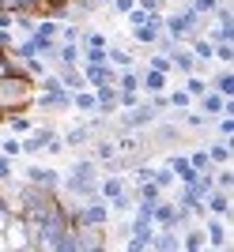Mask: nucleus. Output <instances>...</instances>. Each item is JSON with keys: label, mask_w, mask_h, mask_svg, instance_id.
<instances>
[{"label": "nucleus", "mask_w": 234, "mask_h": 252, "mask_svg": "<svg viewBox=\"0 0 234 252\" xmlns=\"http://www.w3.org/2000/svg\"><path fill=\"white\" fill-rule=\"evenodd\" d=\"M34 94H38L34 75H27V72H8V75H0V117L27 113V109L34 105Z\"/></svg>", "instance_id": "nucleus-1"}, {"label": "nucleus", "mask_w": 234, "mask_h": 252, "mask_svg": "<svg viewBox=\"0 0 234 252\" xmlns=\"http://www.w3.org/2000/svg\"><path fill=\"white\" fill-rule=\"evenodd\" d=\"M61 185L76 200H98V162L95 158L72 162V169H68V177H61Z\"/></svg>", "instance_id": "nucleus-2"}, {"label": "nucleus", "mask_w": 234, "mask_h": 252, "mask_svg": "<svg viewBox=\"0 0 234 252\" xmlns=\"http://www.w3.org/2000/svg\"><path fill=\"white\" fill-rule=\"evenodd\" d=\"M155 121H159V109H155L151 102H136L132 109H125V113H121V121H117V125L128 128V132H140V128H151Z\"/></svg>", "instance_id": "nucleus-3"}, {"label": "nucleus", "mask_w": 234, "mask_h": 252, "mask_svg": "<svg viewBox=\"0 0 234 252\" xmlns=\"http://www.w3.org/2000/svg\"><path fill=\"white\" fill-rule=\"evenodd\" d=\"M204 241L212 245V249H231V226L219 215H208L204 219Z\"/></svg>", "instance_id": "nucleus-4"}, {"label": "nucleus", "mask_w": 234, "mask_h": 252, "mask_svg": "<svg viewBox=\"0 0 234 252\" xmlns=\"http://www.w3.org/2000/svg\"><path fill=\"white\" fill-rule=\"evenodd\" d=\"M34 105H42V109H49V113H57V109H64V105H72V91H68V87H49V91L38 87Z\"/></svg>", "instance_id": "nucleus-5"}, {"label": "nucleus", "mask_w": 234, "mask_h": 252, "mask_svg": "<svg viewBox=\"0 0 234 252\" xmlns=\"http://www.w3.org/2000/svg\"><path fill=\"white\" fill-rule=\"evenodd\" d=\"M196 102H200V113H208V117L234 113V102H231L227 94H219V91H212V87H208V91H204V94L196 98Z\"/></svg>", "instance_id": "nucleus-6"}, {"label": "nucleus", "mask_w": 234, "mask_h": 252, "mask_svg": "<svg viewBox=\"0 0 234 252\" xmlns=\"http://www.w3.org/2000/svg\"><path fill=\"white\" fill-rule=\"evenodd\" d=\"M151 226H159V230H178V203L159 200L151 207Z\"/></svg>", "instance_id": "nucleus-7"}, {"label": "nucleus", "mask_w": 234, "mask_h": 252, "mask_svg": "<svg viewBox=\"0 0 234 252\" xmlns=\"http://www.w3.org/2000/svg\"><path fill=\"white\" fill-rule=\"evenodd\" d=\"M83 79L87 87H102V83H114L117 79V68L110 61H98V64H83Z\"/></svg>", "instance_id": "nucleus-8"}, {"label": "nucleus", "mask_w": 234, "mask_h": 252, "mask_svg": "<svg viewBox=\"0 0 234 252\" xmlns=\"http://www.w3.org/2000/svg\"><path fill=\"white\" fill-rule=\"evenodd\" d=\"M95 91V109L102 117H114L117 113V83H102V87H91Z\"/></svg>", "instance_id": "nucleus-9"}, {"label": "nucleus", "mask_w": 234, "mask_h": 252, "mask_svg": "<svg viewBox=\"0 0 234 252\" xmlns=\"http://www.w3.org/2000/svg\"><path fill=\"white\" fill-rule=\"evenodd\" d=\"M204 207H208V215H219V219H231V192H223V189H219V192H208V196H204Z\"/></svg>", "instance_id": "nucleus-10"}, {"label": "nucleus", "mask_w": 234, "mask_h": 252, "mask_svg": "<svg viewBox=\"0 0 234 252\" xmlns=\"http://www.w3.org/2000/svg\"><path fill=\"white\" fill-rule=\"evenodd\" d=\"M91 139H95V125H76V128H68V132L61 136V143L76 151V147H87Z\"/></svg>", "instance_id": "nucleus-11"}, {"label": "nucleus", "mask_w": 234, "mask_h": 252, "mask_svg": "<svg viewBox=\"0 0 234 252\" xmlns=\"http://www.w3.org/2000/svg\"><path fill=\"white\" fill-rule=\"evenodd\" d=\"M27 181L45 185V189H61V173L53 166H27Z\"/></svg>", "instance_id": "nucleus-12"}, {"label": "nucleus", "mask_w": 234, "mask_h": 252, "mask_svg": "<svg viewBox=\"0 0 234 252\" xmlns=\"http://www.w3.org/2000/svg\"><path fill=\"white\" fill-rule=\"evenodd\" d=\"M166 57H170V68H174V72H185V75L196 72V64H200L196 57H193V49H181V45H174Z\"/></svg>", "instance_id": "nucleus-13"}, {"label": "nucleus", "mask_w": 234, "mask_h": 252, "mask_svg": "<svg viewBox=\"0 0 234 252\" xmlns=\"http://www.w3.org/2000/svg\"><path fill=\"white\" fill-rule=\"evenodd\" d=\"M57 132L49 125H42V128H34V136L31 139H23V155H38V151H45V143L53 139Z\"/></svg>", "instance_id": "nucleus-14"}, {"label": "nucleus", "mask_w": 234, "mask_h": 252, "mask_svg": "<svg viewBox=\"0 0 234 252\" xmlns=\"http://www.w3.org/2000/svg\"><path fill=\"white\" fill-rule=\"evenodd\" d=\"M57 79H61L68 91H79V87H87L83 68H79V64H61V68H57Z\"/></svg>", "instance_id": "nucleus-15"}, {"label": "nucleus", "mask_w": 234, "mask_h": 252, "mask_svg": "<svg viewBox=\"0 0 234 252\" xmlns=\"http://www.w3.org/2000/svg\"><path fill=\"white\" fill-rule=\"evenodd\" d=\"M125 177L121 173H106V177H98V200H114L117 192H125Z\"/></svg>", "instance_id": "nucleus-16"}, {"label": "nucleus", "mask_w": 234, "mask_h": 252, "mask_svg": "<svg viewBox=\"0 0 234 252\" xmlns=\"http://www.w3.org/2000/svg\"><path fill=\"white\" fill-rule=\"evenodd\" d=\"M155 147H178L181 143V128L178 125H159L155 121V139H151Z\"/></svg>", "instance_id": "nucleus-17"}, {"label": "nucleus", "mask_w": 234, "mask_h": 252, "mask_svg": "<svg viewBox=\"0 0 234 252\" xmlns=\"http://www.w3.org/2000/svg\"><path fill=\"white\" fill-rule=\"evenodd\" d=\"M166 166L174 169V177H178L181 185H185V181H193V177H196V169L189 166V155H170V158H166Z\"/></svg>", "instance_id": "nucleus-18"}, {"label": "nucleus", "mask_w": 234, "mask_h": 252, "mask_svg": "<svg viewBox=\"0 0 234 252\" xmlns=\"http://www.w3.org/2000/svg\"><path fill=\"white\" fill-rule=\"evenodd\" d=\"M140 87H144L148 94H159V91H166V72H155V68L140 72Z\"/></svg>", "instance_id": "nucleus-19"}, {"label": "nucleus", "mask_w": 234, "mask_h": 252, "mask_svg": "<svg viewBox=\"0 0 234 252\" xmlns=\"http://www.w3.org/2000/svg\"><path fill=\"white\" fill-rule=\"evenodd\" d=\"M132 196H136V200H144V203H159V200H162V189L148 177V181H136V192H132Z\"/></svg>", "instance_id": "nucleus-20"}, {"label": "nucleus", "mask_w": 234, "mask_h": 252, "mask_svg": "<svg viewBox=\"0 0 234 252\" xmlns=\"http://www.w3.org/2000/svg\"><path fill=\"white\" fill-rule=\"evenodd\" d=\"M79 53H83L79 42H61L53 49V57H57V64H79Z\"/></svg>", "instance_id": "nucleus-21"}, {"label": "nucleus", "mask_w": 234, "mask_h": 252, "mask_svg": "<svg viewBox=\"0 0 234 252\" xmlns=\"http://www.w3.org/2000/svg\"><path fill=\"white\" fill-rule=\"evenodd\" d=\"M151 245H155L159 252H178V249H181V237H178L174 230H162V233H155V237H151Z\"/></svg>", "instance_id": "nucleus-22"}, {"label": "nucleus", "mask_w": 234, "mask_h": 252, "mask_svg": "<svg viewBox=\"0 0 234 252\" xmlns=\"http://www.w3.org/2000/svg\"><path fill=\"white\" fill-rule=\"evenodd\" d=\"M72 105L79 109V113H95V91H91V87L72 91Z\"/></svg>", "instance_id": "nucleus-23"}, {"label": "nucleus", "mask_w": 234, "mask_h": 252, "mask_svg": "<svg viewBox=\"0 0 234 252\" xmlns=\"http://www.w3.org/2000/svg\"><path fill=\"white\" fill-rule=\"evenodd\" d=\"M212 91H219V94H227V98L234 94V72H231V64H227L223 72H215V79H212Z\"/></svg>", "instance_id": "nucleus-24"}, {"label": "nucleus", "mask_w": 234, "mask_h": 252, "mask_svg": "<svg viewBox=\"0 0 234 252\" xmlns=\"http://www.w3.org/2000/svg\"><path fill=\"white\" fill-rule=\"evenodd\" d=\"M114 83H117V91H140V72L132 68V64H128L125 72H117Z\"/></svg>", "instance_id": "nucleus-25"}, {"label": "nucleus", "mask_w": 234, "mask_h": 252, "mask_svg": "<svg viewBox=\"0 0 234 252\" xmlns=\"http://www.w3.org/2000/svg\"><path fill=\"white\" fill-rule=\"evenodd\" d=\"M110 203V211H117V215H128V211H132V203H136V196H132V192H117L114 200H106Z\"/></svg>", "instance_id": "nucleus-26"}, {"label": "nucleus", "mask_w": 234, "mask_h": 252, "mask_svg": "<svg viewBox=\"0 0 234 252\" xmlns=\"http://www.w3.org/2000/svg\"><path fill=\"white\" fill-rule=\"evenodd\" d=\"M181 249H185V252H204V249H208V241H204V230H189L185 237H181Z\"/></svg>", "instance_id": "nucleus-27"}, {"label": "nucleus", "mask_w": 234, "mask_h": 252, "mask_svg": "<svg viewBox=\"0 0 234 252\" xmlns=\"http://www.w3.org/2000/svg\"><path fill=\"white\" fill-rule=\"evenodd\" d=\"M151 181H155V185H159V189H162V192L170 189V185H178V177H174V169H170V166H166V162H162V166H159V169H151Z\"/></svg>", "instance_id": "nucleus-28"}, {"label": "nucleus", "mask_w": 234, "mask_h": 252, "mask_svg": "<svg viewBox=\"0 0 234 252\" xmlns=\"http://www.w3.org/2000/svg\"><path fill=\"white\" fill-rule=\"evenodd\" d=\"M106 61L114 64V68H128V64H132V53L117 49V45H106Z\"/></svg>", "instance_id": "nucleus-29"}, {"label": "nucleus", "mask_w": 234, "mask_h": 252, "mask_svg": "<svg viewBox=\"0 0 234 252\" xmlns=\"http://www.w3.org/2000/svg\"><path fill=\"white\" fill-rule=\"evenodd\" d=\"M208 158H212V166H231V143H215L212 151H208Z\"/></svg>", "instance_id": "nucleus-30"}, {"label": "nucleus", "mask_w": 234, "mask_h": 252, "mask_svg": "<svg viewBox=\"0 0 234 252\" xmlns=\"http://www.w3.org/2000/svg\"><path fill=\"white\" fill-rule=\"evenodd\" d=\"M189 166L193 169H196V173H212V158H208V151H193V155H189Z\"/></svg>", "instance_id": "nucleus-31"}, {"label": "nucleus", "mask_w": 234, "mask_h": 252, "mask_svg": "<svg viewBox=\"0 0 234 252\" xmlns=\"http://www.w3.org/2000/svg\"><path fill=\"white\" fill-rule=\"evenodd\" d=\"M166 105H174V109H189V105H193V94L185 91V87H181V91H170V94H166Z\"/></svg>", "instance_id": "nucleus-32"}, {"label": "nucleus", "mask_w": 234, "mask_h": 252, "mask_svg": "<svg viewBox=\"0 0 234 252\" xmlns=\"http://www.w3.org/2000/svg\"><path fill=\"white\" fill-rule=\"evenodd\" d=\"M4 121L11 125V132H15V136H23V132H31V128H34L27 113H11V117H4Z\"/></svg>", "instance_id": "nucleus-33"}, {"label": "nucleus", "mask_w": 234, "mask_h": 252, "mask_svg": "<svg viewBox=\"0 0 234 252\" xmlns=\"http://www.w3.org/2000/svg\"><path fill=\"white\" fill-rule=\"evenodd\" d=\"M114 155H117V143H114V139H95V162L114 158Z\"/></svg>", "instance_id": "nucleus-34"}, {"label": "nucleus", "mask_w": 234, "mask_h": 252, "mask_svg": "<svg viewBox=\"0 0 234 252\" xmlns=\"http://www.w3.org/2000/svg\"><path fill=\"white\" fill-rule=\"evenodd\" d=\"M212 57H215V61H223V64H231L234 61V45L231 42H212Z\"/></svg>", "instance_id": "nucleus-35"}, {"label": "nucleus", "mask_w": 234, "mask_h": 252, "mask_svg": "<svg viewBox=\"0 0 234 252\" xmlns=\"http://www.w3.org/2000/svg\"><path fill=\"white\" fill-rule=\"evenodd\" d=\"M185 91H189V94H193V102H196V98H200L204 91H208V83H204V79H200L196 72H189V79H185Z\"/></svg>", "instance_id": "nucleus-36"}, {"label": "nucleus", "mask_w": 234, "mask_h": 252, "mask_svg": "<svg viewBox=\"0 0 234 252\" xmlns=\"http://www.w3.org/2000/svg\"><path fill=\"white\" fill-rule=\"evenodd\" d=\"M219 117H223V121H219V139L231 143V139H234V117L231 113H219Z\"/></svg>", "instance_id": "nucleus-37"}, {"label": "nucleus", "mask_w": 234, "mask_h": 252, "mask_svg": "<svg viewBox=\"0 0 234 252\" xmlns=\"http://www.w3.org/2000/svg\"><path fill=\"white\" fill-rule=\"evenodd\" d=\"M140 102V91H117V109H132Z\"/></svg>", "instance_id": "nucleus-38"}, {"label": "nucleus", "mask_w": 234, "mask_h": 252, "mask_svg": "<svg viewBox=\"0 0 234 252\" xmlns=\"http://www.w3.org/2000/svg\"><path fill=\"white\" fill-rule=\"evenodd\" d=\"M83 42H87V49H106V45H110V38H106L102 31H91V34L83 38Z\"/></svg>", "instance_id": "nucleus-39"}, {"label": "nucleus", "mask_w": 234, "mask_h": 252, "mask_svg": "<svg viewBox=\"0 0 234 252\" xmlns=\"http://www.w3.org/2000/svg\"><path fill=\"white\" fill-rule=\"evenodd\" d=\"M0 155H8V158H19V155H23V143H19L15 136H11V139H4V143H0Z\"/></svg>", "instance_id": "nucleus-40"}, {"label": "nucleus", "mask_w": 234, "mask_h": 252, "mask_svg": "<svg viewBox=\"0 0 234 252\" xmlns=\"http://www.w3.org/2000/svg\"><path fill=\"white\" fill-rule=\"evenodd\" d=\"M148 68H155V72H166V75L174 72V68H170V57H166V53H155V57H151V64H148Z\"/></svg>", "instance_id": "nucleus-41"}, {"label": "nucleus", "mask_w": 234, "mask_h": 252, "mask_svg": "<svg viewBox=\"0 0 234 252\" xmlns=\"http://www.w3.org/2000/svg\"><path fill=\"white\" fill-rule=\"evenodd\" d=\"M212 181H215V185H219V189H223V192H231V189H234V173H231V166H227L223 173H215Z\"/></svg>", "instance_id": "nucleus-42"}, {"label": "nucleus", "mask_w": 234, "mask_h": 252, "mask_svg": "<svg viewBox=\"0 0 234 252\" xmlns=\"http://www.w3.org/2000/svg\"><path fill=\"white\" fill-rule=\"evenodd\" d=\"M215 4H219V0H189V8L196 11V15H208V11H212Z\"/></svg>", "instance_id": "nucleus-43"}, {"label": "nucleus", "mask_w": 234, "mask_h": 252, "mask_svg": "<svg viewBox=\"0 0 234 252\" xmlns=\"http://www.w3.org/2000/svg\"><path fill=\"white\" fill-rule=\"evenodd\" d=\"M57 38H64V42H79V38H83V31H79V27H61V34H57Z\"/></svg>", "instance_id": "nucleus-44"}, {"label": "nucleus", "mask_w": 234, "mask_h": 252, "mask_svg": "<svg viewBox=\"0 0 234 252\" xmlns=\"http://www.w3.org/2000/svg\"><path fill=\"white\" fill-rule=\"evenodd\" d=\"M11 173H15V166H11V158H8V155H0V185H4V181H8Z\"/></svg>", "instance_id": "nucleus-45"}, {"label": "nucleus", "mask_w": 234, "mask_h": 252, "mask_svg": "<svg viewBox=\"0 0 234 252\" xmlns=\"http://www.w3.org/2000/svg\"><path fill=\"white\" fill-rule=\"evenodd\" d=\"M144 11H162V0H136Z\"/></svg>", "instance_id": "nucleus-46"}, {"label": "nucleus", "mask_w": 234, "mask_h": 252, "mask_svg": "<svg viewBox=\"0 0 234 252\" xmlns=\"http://www.w3.org/2000/svg\"><path fill=\"white\" fill-rule=\"evenodd\" d=\"M11 45H15V42H11V34H8V31H0V49H11Z\"/></svg>", "instance_id": "nucleus-47"}, {"label": "nucleus", "mask_w": 234, "mask_h": 252, "mask_svg": "<svg viewBox=\"0 0 234 252\" xmlns=\"http://www.w3.org/2000/svg\"><path fill=\"white\" fill-rule=\"evenodd\" d=\"M0 121H4V117H0Z\"/></svg>", "instance_id": "nucleus-48"}]
</instances>
